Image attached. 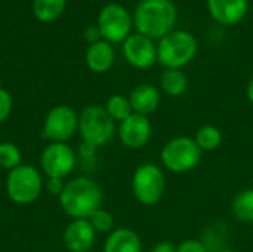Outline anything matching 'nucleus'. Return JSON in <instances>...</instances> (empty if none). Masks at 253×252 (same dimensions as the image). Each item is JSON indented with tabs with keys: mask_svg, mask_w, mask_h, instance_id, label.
<instances>
[{
	"mask_svg": "<svg viewBox=\"0 0 253 252\" xmlns=\"http://www.w3.org/2000/svg\"><path fill=\"white\" fill-rule=\"evenodd\" d=\"M132 18L139 34L160 40L173 31L178 10L172 0H141Z\"/></svg>",
	"mask_w": 253,
	"mask_h": 252,
	"instance_id": "obj_1",
	"label": "nucleus"
},
{
	"mask_svg": "<svg viewBox=\"0 0 253 252\" xmlns=\"http://www.w3.org/2000/svg\"><path fill=\"white\" fill-rule=\"evenodd\" d=\"M102 201L101 187L87 177H77L68 181L59 196L62 211L73 220H89L101 208Z\"/></svg>",
	"mask_w": 253,
	"mask_h": 252,
	"instance_id": "obj_2",
	"label": "nucleus"
},
{
	"mask_svg": "<svg viewBox=\"0 0 253 252\" xmlns=\"http://www.w3.org/2000/svg\"><path fill=\"white\" fill-rule=\"evenodd\" d=\"M197 39L187 30H173L159 40L157 62L165 70H182L197 55Z\"/></svg>",
	"mask_w": 253,
	"mask_h": 252,
	"instance_id": "obj_3",
	"label": "nucleus"
},
{
	"mask_svg": "<svg viewBox=\"0 0 253 252\" xmlns=\"http://www.w3.org/2000/svg\"><path fill=\"white\" fill-rule=\"evenodd\" d=\"M116 132V122L110 117L104 105H87L79 114V134L84 144L95 149L104 147L113 140Z\"/></svg>",
	"mask_w": 253,
	"mask_h": 252,
	"instance_id": "obj_4",
	"label": "nucleus"
},
{
	"mask_svg": "<svg viewBox=\"0 0 253 252\" xmlns=\"http://www.w3.org/2000/svg\"><path fill=\"white\" fill-rule=\"evenodd\" d=\"M43 178L37 168L22 163L9 171L6 177V193L16 205L34 203L43 192Z\"/></svg>",
	"mask_w": 253,
	"mask_h": 252,
	"instance_id": "obj_5",
	"label": "nucleus"
},
{
	"mask_svg": "<svg viewBox=\"0 0 253 252\" xmlns=\"http://www.w3.org/2000/svg\"><path fill=\"white\" fill-rule=\"evenodd\" d=\"M203 151L191 137H175L169 140L160 153L162 165L173 174H185L197 168Z\"/></svg>",
	"mask_w": 253,
	"mask_h": 252,
	"instance_id": "obj_6",
	"label": "nucleus"
},
{
	"mask_svg": "<svg viewBox=\"0 0 253 252\" xmlns=\"http://www.w3.org/2000/svg\"><path fill=\"white\" fill-rule=\"evenodd\" d=\"M166 190V178L156 163L139 165L132 177V193L144 206L157 205Z\"/></svg>",
	"mask_w": 253,
	"mask_h": 252,
	"instance_id": "obj_7",
	"label": "nucleus"
},
{
	"mask_svg": "<svg viewBox=\"0 0 253 252\" xmlns=\"http://www.w3.org/2000/svg\"><path fill=\"white\" fill-rule=\"evenodd\" d=\"M133 18L119 3L104 6L98 16V28L101 37L108 43H122L130 36Z\"/></svg>",
	"mask_w": 253,
	"mask_h": 252,
	"instance_id": "obj_8",
	"label": "nucleus"
},
{
	"mask_svg": "<svg viewBox=\"0 0 253 252\" xmlns=\"http://www.w3.org/2000/svg\"><path fill=\"white\" fill-rule=\"evenodd\" d=\"M76 163L77 156L67 143H50L40 154V168L47 178H67Z\"/></svg>",
	"mask_w": 253,
	"mask_h": 252,
	"instance_id": "obj_9",
	"label": "nucleus"
},
{
	"mask_svg": "<svg viewBox=\"0 0 253 252\" xmlns=\"http://www.w3.org/2000/svg\"><path fill=\"white\" fill-rule=\"evenodd\" d=\"M79 132V114L70 105H56L49 110L43 122V137L50 143H67Z\"/></svg>",
	"mask_w": 253,
	"mask_h": 252,
	"instance_id": "obj_10",
	"label": "nucleus"
},
{
	"mask_svg": "<svg viewBox=\"0 0 253 252\" xmlns=\"http://www.w3.org/2000/svg\"><path fill=\"white\" fill-rule=\"evenodd\" d=\"M117 135L122 144L130 150H139L148 144L153 135V125L148 116L130 114L127 119L119 123Z\"/></svg>",
	"mask_w": 253,
	"mask_h": 252,
	"instance_id": "obj_11",
	"label": "nucleus"
},
{
	"mask_svg": "<svg viewBox=\"0 0 253 252\" xmlns=\"http://www.w3.org/2000/svg\"><path fill=\"white\" fill-rule=\"evenodd\" d=\"M123 55L132 67L147 70L157 62V45L154 40L135 33L123 42Z\"/></svg>",
	"mask_w": 253,
	"mask_h": 252,
	"instance_id": "obj_12",
	"label": "nucleus"
},
{
	"mask_svg": "<svg viewBox=\"0 0 253 252\" xmlns=\"http://www.w3.org/2000/svg\"><path fill=\"white\" fill-rule=\"evenodd\" d=\"M96 232L89 220H73L64 230L62 241L70 252H87L96 241Z\"/></svg>",
	"mask_w": 253,
	"mask_h": 252,
	"instance_id": "obj_13",
	"label": "nucleus"
},
{
	"mask_svg": "<svg viewBox=\"0 0 253 252\" xmlns=\"http://www.w3.org/2000/svg\"><path fill=\"white\" fill-rule=\"evenodd\" d=\"M211 16L221 25L242 22L249 9V0H208Z\"/></svg>",
	"mask_w": 253,
	"mask_h": 252,
	"instance_id": "obj_14",
	"label": "nucleus"
},
{
	"mask_svg": "<svg viewBox=\"0 0 253 252\" xmlns=\"http://www.w3.org/2000/svg\"><path fill=\"white\" fill-rule=\"evenodd\" d=\"M129 101L133 113L148 116L159 108L162 97H160V91L154 85L141 83L130 91Z\"/></svg>",
	"mask_w": 253,
	"mask_h": 252,
	"instance_id": "obj_15",
	"label": "nucleus"
},
{
	"mask_svg": "<svg viewBox=\"0 0 253 252\" xmlns=\"http://www.w3.org/2000/svg\"><path fill=\"white\" fill-rule=\"evenodd\" d=\"M104 252H142V241L132 229L119 227L107 236Z\"/></svg>",
	"mask_w": 253,
	"mask_h": 252,
	"instance_id": "obj_16",
	"label": "nucleus"
},
{
	"mask_svg": "<svg viewBox=\"0 0 253 252\" xmlns=\"http://www.w3.org/2000/svg\"><path fill=\"white\" fill-rule=\"evenodd\" d=\"M114 58H116L114 49L111 43L105 40H99L90 45L86 52V64L89 70H92L93 73L108 71L114 64Z\"/></svg>",
	"mask_w": 253,
	"mask_h": 252,
	"instance_id": "obj_17",
	"label": "nucleus"
},
{
	"mask_svg": "<svg viewBox=\"0 0 253 252\" xmlns=\"http://www.w3.org/2000/svg\"><path fill=\"white\" fill-rule=\"evenodd\" d=\"M188 77L182 70H165L160 76V88L169 97H181L188 89Z\"/></svg>",
	"mask_w": 253,
	"mask_h": 252,
	"instance_id": "obj_18",
	"label": "nucleus"
},
{
	"mask_svg": "<svg viewBox=\"0 0 253 252\" xmlns=\"http://www.w3.org/2000/svg\"><path fill=\"white\" fill-rule=\"evenodd\" d=\"M233 215L237 221L245 224L253 223V189H245L239 192L231 203Z\"/></svg>",
	"mask_w": 253,
	"mask_h": 252,
	"instance_id": "obj_19",
	"label": "nucleus"
},
{
	"mask_svg": "<svg viewBox=\"0 0 253 252\" xmlns=\"http://www.w3.org/2000/svg\"><path fill=\"white\" fill-rule=\"evenodd\" d=\"M67 0H34L33 12L42 22H52L61 16Z\"/></svg>",
	"mask_w": 253,
	"mask_h": 252,
	"instance_id": "obj_20",
	"label": "nucleus"
},
{
	"mask_svg": "<svg viewBox=\"0 0 253 252\" xmlns=\"http://www.w3.org/2000/svg\"><path fill=\"white\" fill-rule=\"evenodd\" d=\"M194 141L202 151H213L222 144V132L213 125H203L197 129Z\"/></svg>",
	"mask_w": 253,
	"mask_h": 252,
	"instance_id": "obj_21",
	"label": "nucleus"
},
{
	"mask_svg": "<svg viewBox=\"0 0 253 252\" xmlns=\"http://www.w3.org/2000/svg\"><path fill=\"white\" fill-rule=\"evenodd\" d=\"M104 107H105L107 113L110 114V117L114 122H119V123L123 122L125 119H127L130 114H133L129 97H125V95H120V94L111 95L107 100Z\"/></svg>",
	"mask_w": 253,
	"mask_h": 252,
	"instance_id": "obj_22",
	"label": "nucleus"
},
{
	"mask_svg": "<svg viewBox=\"0 0 253 252\" xmlns=\"http://www.w3.org/2000/svg\"><path fill=\"white\" fill-rule=\"evenodd\" d=\"M19 165H22V153L19 147L9 141L0 143V168L12 171Z\"/></svg>",
	"mask_w": 253,
	"mask_h": 252,
	"instance_id": "obj_23",
	"label": "nucleus"
},
{
	"mask_svg": "<svg viewBox=\"0 0 253 252\" xmlns=\"http://www.w3.org/2000/svg\"><path fill=\"white\" fill-rule=\"evenodd\" d=\"M89 223L92 224V227L95 229L96 233H111L114 230V218L111 215L110 211L107 209H96L90 217H89Z\"/></svg>",
	"mask_w": 253,
	"mask_h": 252,
	"instance_id": "obj_24",
	"label": "nucleus"
},
{
	"mask_svg": "<svg viewBox=\"0 0 253 252\" xmlns=\"http://www.w3.org/2000/svg\"><path fill=\"white\" fill-rule=\"evenodd\" d=\"M12 107H13L12 95L6 89L0 88V123H4L7 120V117L12 113Z\"/></svg>",
	"mask_w": 253,
	"mask_h": 252,
	"instance_id": "obj_25",
	"label": "nucleus"
},
{
	"mask_svg": "<svg viewBox=\"0 0 253 252\" xmlns=\"http://www.w3.org/2000/svg\"><path fill=\"white\" fill-rule=\"evenodd\" d=\"M176 252H209L203 241L199 239H185L176 247Z\"/></svg>",
	"mask_w": 253,
	"mask_h": 252,
	"instance_id": "obj_26",
	"label": "nucleus"
},
{
	"mask_svg": "<svg viewBox=\"0 0 253 252\" xmlns=\"http://www.w3.org/2000/svg\"><path fill=\"white\" fill-rule=\"evenodd\" d=\"M65 184H67V183H64V180H59V178H47L46 189H47V192H49L52 196L59 198L61 193H62L64 189H65Z\"/></svg>",
	"mask_w": 253,
	"mask_h": 252,
	"instance_id": "obj_27",
	"label": "nucleus"
},
{
	"mask_svg": "<svg viewBox=\"0 0 253 252\" xmlns=\"http://www.w3.org/2000/svg\"><path fill=\"white\" fill-rule=\"evenodd\" d=\"M84 39H86L90 45L99 42V40H101V33H99L98 25H96V27H93V25H92V27H87V28L84 30Z\"/></svg>",
	"mask_w": 253,
	"mask_h": 252,
	"instance_id": "obj_28",
	"label": "nucleus"
},
{
	"mask_svg": "<svg viewBox=\"0 0 253 252\" xmlns=\"http://www.w3.org/2000/svg\"><path fill=\"white\" fill-rule=\"evenodd\" d=\"M150 252H176V247L170 242H159Z\"/></svg>",
	"mask_w": 253,
	"mask_h": 252,
	"instance_id": "obj_29",
	"label": "nucleus"
},
{
	"mask_svg": "<svg viewBox=\"0 0 253 252\" xmlns=\"http://www.w3.org/2000/svg\"><path fill=\"white\" fill-rule=\"evenodd\" d=\"M246 97H248L249 102H252L253 104V77L249 80V83H248V86H246Z\"/></svg>",
	"mask_w": 253,
	"mask_h": 252,
	"instance_id": "obj_30",
	"label": "nucleus"
},
{
	"mask_svg": "<svg viewBox=\"0 0 253 252\" xmlns=\"http://www.w3.org/2000/svg\"><path fill=\"white\" fill-rule=\"evenodd\" d=\"M218 252H237V251H234V250H230V248H224V250H221V251H218Z\"/></svg>",
	"mask_w": 253,
	"mask_h": 252,
	"instance_id": "obj_31",
	"label": "nucleus"
},
{
	"mask_svg": "<svg viewBox=\"0 0 253 252\" xmlns=\"http://www.w3.org/2000/svg\"><path fill=\"white\" fill-rule=\"evenodd\" d=\"M87 252H95V251H92V250H90V251H87Z\"/></svg>",
	"mask_w": 253,
	"mask_h": 252,
	"instance_id": "obj_32",
	"label": "nucleus"
},
{
	"mask_svg": "<svg viewBox=\"0 0 253 252\" xmlns=\"http://www.w3.org/2000/svg\"><path fill=\"white\" fill-rule=\"evenodd\" d=\"M0 83H1V80H0ZM0 88H1V86H0Z\"/></svg>",
	"mask_w": 253,
	"mask_h": 252,
	"instance_id": "obj_33",
	"label": "nucleus"
}]
</instances>
